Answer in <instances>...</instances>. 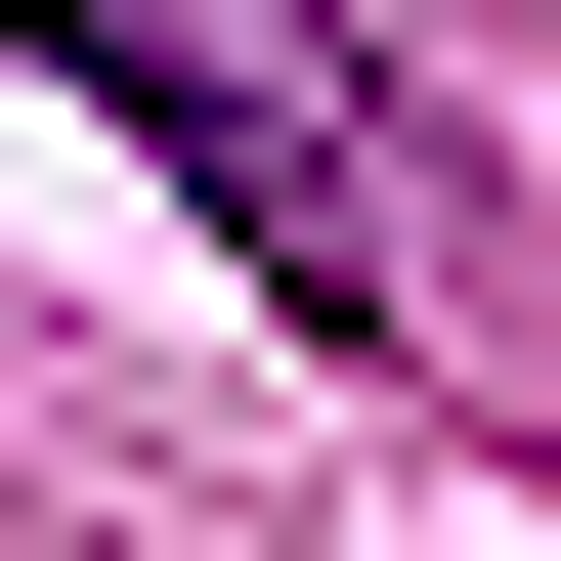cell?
<instances>
[{
    "label": "cell",
    "instance_id": "1",
    "mask_svg": "<svg viewBox=\"0 0 561 561\" xmlns=\"http://www.w3.org/2000/svg\"><path fill=\"white\" fill-rule=\"evenodd\" d=\"M44 44H87V87H130V130L216 173V260H260L302 346H432V130H389L346 44H302V0H44Z\"/></svg>",
    "mask_w": 561,
    "mask_h": 561
}]
</instances>
